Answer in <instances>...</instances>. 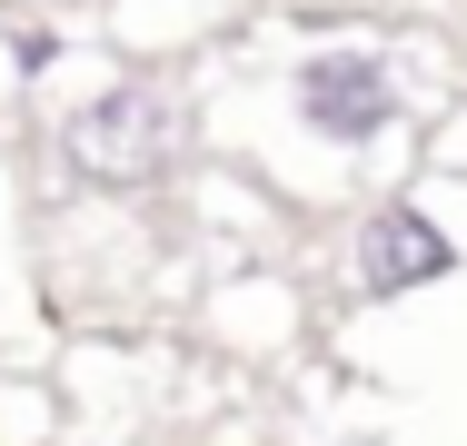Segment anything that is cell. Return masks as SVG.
<instances>
[{
  "label": "cell",
  "mask_w": 467,
  "mask_h": 446,
  "mask_svg": "<svg viewBox=\"0 0 467 446\" xmlns=\"http://www.w3.org/2000/svg\"><path fill=\"white\" fill-rule=\"evenodd\" d=\"M189 109H199V149L239 159L259 188L348 198L408 159V129H428L438 99L408 40L358 20H298L279 50L229 30L209 60H189Z\"/></svg>",
  "instance_id": "6da1fadb"
},
{
  "label": "cell",
  "mask_w": 467,
  "mask_h": 446,
  "mask_svg": "<svg viewBox=\"0 0 467 446\" xmlns=\"http://www.w3.org/2000/svg\"><path fill=\"white\" fill-rule=\"evenodd\" d=\"M199 159V109L189 70L160 60H99L70 70L40 109V178L50 198H170Z\"/></svg>",
  "instance_id": "7a4b0ae2"
},
{
  "label": "cell",
  "mask_w": 467,
  "mask_h": 446,
  "mask_svg": "<svg viewBox=\"0 0 467 446\" xmlns=\"http://www.w3.org/2000/svg\"><path fill=\"white\" fill-rule=\"evenodd\" d=\"M249 20V0H99V50H119V60H160V70H180V60H209L229 30Z\"/></svg>",
  "instance_id": "3957f363"
},
{
  "label": "cell",
  "mask_w": 467,
  "mask_h": 446,
  "mask_svg": "<svg viewBox=\"0 0 467 446\" xmlns=\"http://www.w3.org/2000/svg\"><path fill=\"white\" fill-rule=\"evenodd\" d=\"M90 40L99 30L60 20V10H0V80H10V99H20V89H60L90 60Z\"/></svg>",
  "instance_id": "277c9868"
},
{
  "label": "cell",
  "mask_w": 467,
  "mask_h": 446,
  "mask_svg": "<svg viewBox=\"0 0 467 446\" xmlns=\"http://www.w3.org/2000/svg\"><path fill=\"white\" fill-rule=\"evenodd\" d=\"M249 10H269V20H358L368 0H249Z\"/></svg>",
  "instance_id": "5b68a950"
}]
</instances>
